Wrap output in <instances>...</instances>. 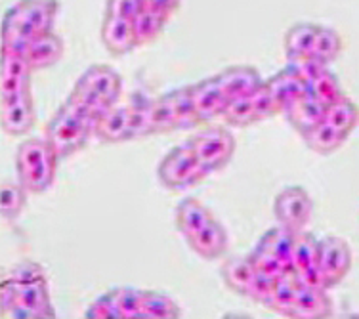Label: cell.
<instances>
[{"label": "cell", "instance_id": "6da1fadb", "mask_svg": "<svg viewBox=\"0 0 359 319\" xmlns=\"http://www.w3.org/2000/svg\"><path fill=\"white\" fill-rule=\"evenodd\" d=\"M60 12L57 0H20L8 8L2 20V44L0 48L21 52L35 36L54 29Z\"/></svg>", "mask_w": 359, "mask_h": 319}, {"label": "cell", "instance_id": "7a4b0ae2", "mask_svg": "<svg viewBox=\"0 0 359 319\" xmlns=\"http://www.w3.org/2000/svg\"><path fill=\"white\" fill-rule=\"evenodd\" d=\"M100 118L69 94L62 107L52 115L44 138L54 147L60 159H69L81 149L86 147L90 138L96 134V125Z\"/></svg>", "mask_w": 359, "mask_h": 319}, {"label": "cell", "instance_id": "3957f363", "mask_svg": "<svg viewBox=\"0 0 359 319\" xmlns=\"http://www.w3.org/2000/svg\"><path fill=\"white\" fill-rule=\"evenodd\" d=\"M62 159L46 138L23 140L15 151L18 180L29 194H44L52 188Z\"/></svg>", "mask_w": 359, "mask_h": 319}, {"label": "cell", "instance_id": "277c9868", "mask_svg": "<svg viewBox=\"0 0 359 319\" xmlns=\"http://www.w3.org/2000/svg\"><path fill=\"white\" fill-rule=\"evenodd\" d=\"M123 92V79L111 65L94 63L83 75L71 90V96L88 107L97 118H102L113 105L118 104Z\"/></svg>", "mask_w": 359, "mask_h": 319}, {"label": "cell", "instance_id": "5b68a950", "mask_svg": "<svg viewBox=\"0 0 359 319\" xmlns=\"http://www.w3.org/2000/svg\"><path fill=\"white\" fill-rule=\"evenodd\" d=\"M210 174L197 159L194 149L186 144L174 146L170 151L166 153L161 159L157 167V178L161 186L170 191H184L201 184L208 178Z\"/></svg>", "mask_w": 359, "mask_h": 319}, {"label": "cell", "instance_id": "8992f818", "mask_svg": "<svg viewBox=\"0 0 359 319\" xmlns=\"http://www.w3.org/2000/svg\"><path fill=\"white\" fill-rule=\"evenodd\" d=\"M187 146L194 149L197 159L207 168L208 174H215L228 167L229 161L233 159L237 142L228 128L208 126V128L195 132L194 136H189Z\"/></svg>", "mask_w": 359, "mask_h": 319}, {"label": "cell", "instance_id": "52a82bcc", "mask_svg": "<svg viewBox=\"0 0 359 319\" xmlns=\"http://www.w3.org/2000/svg\"><path fill=\"white\" fill-rule=\"evenodd\" d=\"M352 249L346 239L337 236H327L319 239L318 270L323 279L325 289H334L344 281L352 270Z\"/></svg>", "mask_w": 359, "mask_h": 319}, {"label": "cell", "instance_id": "ba28073f", "mask_svg": "<svg viewBox=\"0 0 359 319\" xmlns=\"http://www.w3.org/2000/svg\"><path fill=\"white\" fill-rule=\"evenodd\" d=\"M313 215V201L302 186H287L273 199L277 224L292 231H302Z\"/></svg>", "mask_w": 359, "mask_h": 319}, {"label": "cell", "instance_id": "9c48e42d", "mask_svg": "<svg viewBox=\"0 0 359 319\" xmlns=\"http://www.w3.org/2000/svg\"><path fill=\"white\" fill-rule=\"evenodd\" d=\"M31 75L33 67L21 52L0 48V102L31 90Z\"/></svg>", "mask_w": 359, "mask_h": 319}, {"label": "cell", "instance_id": "30bf717a", "mask_svg": "<svg viewBox=\"0 0 359 319\" xmlns=\"http://www.w3.org/2000/svg\"><path fill=\"white\" fill-rule=\"evenodd\" d=\"M0 123L8 136H25L33 130L36 123L33 92L27 90L6 102H0Z\"/></svg>", "mask_w": 359, "mask_h": 319}, {"label": "cell", "instance_id": "8fae6325", "mask_svg": "<svg viewBox=\"0 0 359 319\" xmlns=\"http://www.w3.org/2000/svg\"><path fill=\"white\" fill-rule=\"evenodd\" d=\"M215 79L228 100L252 96L264 84V79L252 65H229L216 73Z\"/></svg>", "mask_w": 359, "mask_h": 319}, {"label": "cell", "instance_id": "7c38bea8", "mask_svg": "<svg viewBox=\"0 0 359 319\" xmlns=\"http://www.w3.org/2000/svg\"><path fill=\"white\" fill-rule=\"evenodd\" d=\"M191 96H194L195 111L199 115L201 123H210L215 118H222L229 100L216 83L215 76L203 79L199 83L191 84Z\"/></svg>", "mask_w": 359, "mask_h": 319}, {"label": "cell", "instance_id": "4fadbf2b", "mask_svg": "<svg viewBox=\"0 0 359 319\" xmlns=\"http://www.w3.org/2000/svg\"><path fill=\"white\" fill-rule=\"evenodd\" d=\"M266 88L269 94L273 96L276 104L281 109V115L287 111L292 102H297L298 97H302L308 90V84L304 83V79L298 75V71L292 67V63H287L283 69H279L273 76H269L264 81Z\"/></svg>", "mask_w": 359, "mask_h": 319}, {"label": "cell", "instance_id": "5bb4252c", "mask_svg": "<svg viewBox=\"0 0 359 319\" xmlns=\"http://www.w3.org/2000/svg\"><path fill=\"white\" fill-rule=\"evenodd\" d=\"M186 241L197 257L205 260H216L228 252L229 237L226 228L216 218H212L210 222L197 229L194 236L187 237Z\"/></svg>", "mask_w": 359, "mask_h": 319}, {"label": "cell", "instance_id": "9a60e30c", "mask_svg": "<svg viewBox=\"0 0 359 319\" xmlns=\"http://www.w3.org/2000/svg\"><path fill=\"white\" fill-rule=\"evenodd\" d=\"M102 42L113 56H126L138 48V39L134 31V21L115 15H105L102 23Z\"/></svg>", "mask_w": 359, "mask_h": 319}, {"label": "cell", "instance_id": "2e32d148", "mask_svg": "<svg viewBox=\"0 0 359 319\" xmlns=\"http://www.w3.org/2000/svg\"><path fill=\"white\" fill-rule=\"evenodd\" d=\"M332 315V302L323 287L300 283L297 300L287 318L290 319H325Z\"/></svg>", "mask_w": 359, "mask_h": 319}, {"label": "cell", "instance_id": "e0dca14e", "mask_svg": "<svg viewBox=\"0 0 359 319\" xmlns=\"http://www.w3.org/2000/svg\"><path fill=\"white\" fill-rule=\"evenodd\" d=\"M102 144H121L132 140L130 105H113L104 117L97 121L96 134Z\"/></svg>", "mask_w": 359, "mask_h": 319}, {"label": "cell", "instance_id": "ac0fdd59", "mask_svg": "<svg viewBox=\"0 0 359 319\" xmlns=\"http://www.w3.org/2000/svg\"><path fill=\"white\" fill-rule=\"evenodd\" d=\"M325 113H327V105L323 102H319L310 94H304L302 97H298L297 102H292L283 115L300 136H306L311 128L323 123Z\"/></svg>", "mask_w": 359, "mask_h": 319}, {"label": "cell", "instance_id": "d6986e66", "mask_svg": "<svg viewBox=\"0 0 359 319\" xmlns=\"http://www.w3.org/2000/svg\"><path fill=\"white\" fill-rule=\"evenodd\" d=\"M63 50H65V46H63L62 36L55 35L54 31H50V33L35 36L29 42L23 50V56L27 57L33 71H42L60 62L63 57Z\"/></svg>", "mask_w": 359, "mask_h": 319}, {"label": "cell", "instance_id": "ffe728a7", "mask_svg": "<svg viewBox=\"0 0 359 319\" xmlns=\"http://www.w3.org/2000/svg\"><path fill=\"white\" fill-rule=\"evenodd\" d=\"M318 23H310V21H300V23H294L292 27L287 29L283 36V48L287 60L297 62V60L311 56L313 46H316V39H318Z\"/></svg>", "mask_w": 359, "mask_h": 319}, {"label": "cell", "instance_id": "44dd1931", "mask_svg": "<svg viewBox=\"0 0 359 319\" xmlns=\"http://www.w3.org/2000/svg\"><path fill=\"white\" fill-rule=\"evenodd\" d=\"M222 281L229 291L237 292L241 297H249L250 285L255 281L256 268L250 257H231L222 264Z\"/></svg>", "mask_w": 359, "mask_h": 319}, {"label": "cell", "instance_id": "7402d4cb", "mask_svg": "<svg viewBox=\"0 0 359 319\" xmlns=\"http://www.w3.org/2000/svg\"><path fill=\"white\" fill-rule=\"evenodd\" d=\"M215 218V215L210 212V208L203 201H199L197 197H186L178 203L176 207V229L182 236L189 237L194 236L197 229H201L205 224H208Z\"/></svg>", "mask_w": 359, "mask_h": 319}, {"label": "cell", "instance_id": "603a6c76", "mask_svg": "<svg viewBox=\"0 0 359 319\" xmlns=\"http://www.w3.org/2000/svg\"><path fill=\"white\" fill-rule=\"evenodd\" d=\"M294 241H297V231H292V229L285 228V226L279 224L276 228L268 229V231L258 239V243H256L255 247L260 250H266L269 254H273V257L279 258L281 262H285L287 266H290V268L294 270V266H292V249H294Z\"/></svg>", "mask_w": 359, "mask_h": 319}, {"label": "cell", "instance_id": "cb8c5ba5", "mask_svg": "<svg viewBox=\"0 0 359 319\" xmlns=\"http://www.w3.org/2000/svg\"><path fill=\"white\" fill-rule=\"evenodd\" d=\"M302 138H304V144L310 151L318 153V155H331V153L339 151L350 136H346L344 132H340L331 123L323 121Z\"/></svg>", "mask_w": 359, "mask_h": 319}, {"label": "cell", "instance_id": "d4e9b609", "mask_svg": "<svg viewBox=\"0 0 359 319\" xmlns=\"http://www.w3.org/2000/svg\"><path fill=\"white\" fill-rule=\"evenodd\" d=\"M12 283H14V281H12ZM15 287H18V294H20L21 302L27 304L29 308H33V310L41 315V319L55 318V310L54 306H52V300H50L46 276L35 279V281H29V283L15 285Z\"/></svg>", "mask_w": 359, "mask_h": 319}, {"label": "cell", "instance_id": "484cf974", "mask_svg": "<svg viewBox=\"0 0 359 319\" xmlns=\"http://www.w3.org/2000/svg\"><path fill=\"white\" fill-rule=\"evenodd\" d=\"M325 121L331 123L334 128L344 132L346 136H350L355 126L359 125V107L353 102L352 97L344 94L339 100H334L332 104L327 105V113H325Z\"/></svg>", "mask_w": 359, "mask_h": 319}, {"label": "cell", "instance_id": "4316f807", "mask_svg": "<svg viewBox=\"0 0 359 319\" xmlns=\"http://www.w3.org/2000/svg\"><path fill=\"white\" fill-rule=\"evenodd\" d=\"M182 318L178 302L161 291H144L140 319H178Z\"/></svg>", "mask_w": 359, "mask_h": 319}, {"label": "cell", "instance_id": "83f0119b", "mask_svg": "<svg viewBox=\"0 0 359 319\" xmlns=\"http://www.w3.org/2000/svg\"><path fill=\"white\" fill-rule=\"evenodd\" d=\"M298 289H300V281H298L297 271H290V273H285L281 278H277L276 289L271 292L266 308L287 318L290 308L294 304V300H297Z\"/></svg>", "mask_w": 359, "mask_h": 319}, {"label": "cell", "instance_id": "f1b7e54d", "mask_svg": "<svg viewBox=\"0 0 359 319\" xmlns=\"http://www.w3.org/2000/svg\"><path fill=\"white\" fill-rule=\"evenodd\" d=\"M168 15H163L155 12L151 8H145L134 18V31H136V39H138V46L149 44V42L157 41L163 31H165L166 23H168Z\"/></svg>", "mask_w": 359, "mask_h": 319}, {"label": "cell", "instance_id": "f546056e", "mask_svg": "<svg viewBox=\"0 0 359 319\" xmlns=\"http://www.w3.org/2000/svg\"><path fill=\"white\" fill-rule=\"evenodd\" d=\"M29 191L25 186L18 182L4 180L0 186V210H2V218L8 222H14L15 218L23 212V208L27 205Z\"/></svg>", "mask_w": 359, "mask_h": 319}, {"label": "cell", "instance_id": "4dcf8cb0", "mask_svg": "<svg viewBox=\"0 0 359 319\" xmlns=\"http://www.w3.org/2000/svg\"><path fill=\"white\" fill-rule=\"evenodd\" d=\"M111 304L115 306L123 319H140L142 315V299L144 291H140L136 287H115L104 294Z\"/></svg>", "mask_w": 359, "mask_h": 319}, {"label": "cell", "instance_id": "1f68e13d", "mask_svg": "<svg viewBox=\"0 0 359 319\" xmlns=\"http://www.w3.org/2000/svg\"><path fill=\"white\" fill-rule=\"evenodd\" d=\"M222 121L229 126H237V128H247V126L255 125L260 121L258 115V107L252 96L237 97V100H229L226 111L222 115Z\"/></svg>", "mask_w": 359, "mask_h": 319}, {"label": "cell", "instance_id": "d6a6232c", "mask_svg": "<svg viewBox=\"0 0 359 319\" xmlns=\"http://www.w3.org/2000/svg\"><path fill=\"white\" fill-rule=\"evenodd\" d=\"M151 126L153 134H170V132L178 130V118H176V109H174L172 92H166L163 96L153 97Z\"/></svg>", "mask_w": 359, "mask_h": 319}, {"label": "cell", "instance_id": "836d02e7", "mask_svg": "<svg viewBox=\"0 0 359 319\" xmlns=\"http://www.w3.org/2000/svg\"><path fill=\"white\" fill-rule=\"evenodd\" d=\"M319 239L310 231H297V241L292 249V266L297 271L310 270L318 266Z\"/></svg>", "mask_w": 359, "mask_h": 319}, {"label": "cell", "instance_id": "e575fe53", "mask_svg": "<svg viewBox=\"0 0 359 319\" xmlns=\"http://www.w3.org/2000/svg\"><path fill=\"white\" fill-rule=\"evenodd\" d=\"M174 109H176V118H178V130H194L201 123L199 115L195 111L194 96H191V84L180 86L172 90Z\"/></svg>", "mask_w": 359, "mask_h": 319}, {"label": "cell", "instance_id": "d590c367", "mask_svg": "<svg viewBox=\"0 0 359 319\" xmlns=\"http://www.w3.org/2000/svg\"><path fill=\"white\" fill-rule=\"evenodd\" d=\"M342 48H344V42H342L339 31L329 27V25H319L318 39H316V46H313L311 56L329 65V63L339 60Z\"/></svg>", "mask_w": 359, "mask_h": 319}, {"label": "cell", "instance_id": "8d00e7d4", "mask_svg": "<svg viewBox=\"0 0 359 319\" xmlns=\"http://www.w3.org/2000/svg\"><path fill=\"white\" fill-rule=\"evenodd\" d=\"M306 94H310V96H313L316 100H319V102H323L325 105L332 104L334 100H339V97L344 96L339 76L329 69H325L321 75L316 76V79L308 84Z\"/></svg>", "mask_w": 359, "mask_h": 319}, {"label": "cell", "instance_id": "74e56055", "mask_svg": "<svg viewBox=\"0 0 359 319\" xmlns=\"http://www.w3.org/2000/svg\"><path fill=\"white\" fill-rule=\"evenodd\" d=\"M130 105V121H132V140L144 138L153 134L151 126V107L153 100L147 96H136Z\"/></svg>", "mask_w": 359, "mask_h": 319}, {"label": "cell", "instance_id": "f35d334b", "mask_svg": "<svg viewBox=\"0 0 359 319\" xmlns=\"http://www.w3.org/2000/svg\"><path fill=\"white\" fill-rule=\"evenodd\" d=\"M250 260L255 264L256 270H262L266 273H271V276H276V278H281L285 273H290V271H294L290 266H287L285 262H281L279 258H276L273 254H269L266 250L260 249H252L249 252Z\"/></svg>", "mask_w": 359, "mask_h": 319}, {"label": "cell", "instance_id": "ab89813d", "mask_svg": "<svg viewBox=\"0 0 359 319\" xmlns=\"http://www.w3.org/2000/svg\"><path fill=\"white\" fill-rule=\"evenodd\" d=\"M276 283H277L276 276L266 273V271L262 270H256L255 281H252V285H250V291L247 299L255 300V302H258V304L266 306L268 304L269 297H271V292H273V289H276Z\"/></svg>", "mask_w": 359, "mask_h": 319}, {"label": "cell", "instance_id": "60d3db41", "mask_svg": "<svg viewBox=\"0 0 359 319\" xmlns=\"http://www.w3.org/2000/svg\"><path fill=\"white\" fill-rule=\"evenodd\" d=\"M6 278L10 279V281H14L15 285L29 283V281L44 278V268H42L39 262H33V260H23V262L15 264Z\"/></svg>", "mask_w": 359, "mask_h": 319}, {"label": "cell", "instance_id": "b9f144b4", "mask_svg": "<svg viewBox=\"0 0 359 319\" xmlns=\"http://www.w3.org/2000/svg\"><path fill=\"white\" fill-rule=\"evenodd\" d=\"M144 10V0H107L105 2V15L134 20Z\"/></svg>", "mask_w": 359, "mask_h": 319}, {"label": "cell", "instance_id": "7bdbcfd3", "mask_svg": "<svg viewBox=\"0 0 359 319\" xmlns=\"http://www.w3.org/2000/svg\"><path fill=\"white\" fill-rule=\"evenodd\" d=\"M292 63V67L298 71V75L304 79L306 84H310L316 76H319L323 73L325 69H329V65L323 63L321 60L313 56H308V57H302V60H297V62H289Z\"/></svg>", "mask_w": 359, "mask_h": 319}, {"label": "cell", "instance_id": "ee69618b", "mask_svg": "<svg viewBox=\"0 0 359 319\" xmlns=\"http://www.w3.org/2000/svg\"><path fill=\"white\" fill-rule=\"evenodd\" d=\"M84 318L88 319H123L121 318V313H118V310L115 308V306L111 304L109 300L105 299L104 294L100 297V299H96L92 304L86 308V312H84Z\"/></svg>", "mask_w": 359, "mask_h": 319}, {"label": "cell", "instance_id": "f6af8a7d", "mask_svg": "<svg viewBox=\"0 0 359 319\" xmlns=\"http://www.w3.org/2000/svg\"><path fill=\"white\" fill-rule=\"evenodd\" d=\"M18 300H20L18 287L4 276L2 283H0V315L4 318V313H6Z\"/></svg>", "mask_w": 359, "mask_h": 319}, {"label": "cell", "instance_id": "bcb514c9", "mask_svg": "<svg viewBox=\"0 0 359 319\" xmlns=\"http://www.w3.org/2000/svg\"><path fill=\"white\" fill-rule=\"evenodd\" d=\"M145 8H151L155 12L172 18L182 6V0H144Z\"/></svg>", "mask_w": 359, "mask_h": 319}, {"label": "cell", "instance_id": "7dc6e473", "mask_svg": "<svg viewBox=\"0 0 359 319\" xmlns=\"http://www.w3.org/2000/svg\"><path fill=\"white\" fill-rule=\"evenodd\" d=\"M4 318H15V319H41V315L33 310V308H29L27 304H23L21 300H18L6 313H4Z\"/></svg>", "mask_w": 359, "mask_h": 319}]
</instances>
